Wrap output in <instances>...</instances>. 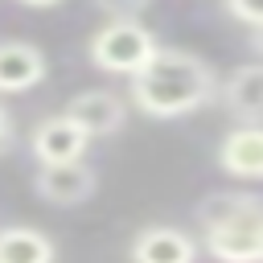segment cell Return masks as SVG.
<instances>
[{"label":"cell","mask_w":263,"mask_h":263,"mask_svg":"<svg viewBox=\"0 0 263 263\" xmlns=\"http://www.w3.org/2000/svg\"><path fill=\"white\" fill-rule=\"evenodd\" d=\"M16 4H25V8H58L62 0H16Z\"/></svg>","instance_id":"cell-16"},{"label":"cell","mask_w":263,"mask_h":263,"mask_svg":"<svg viewBox=\"0 0 263 263\" xmlns=\"http://www.w3.org/2000/svg\"><path fill=\"white\" fill-rule=\"evenodd\" d=\"M49 66H45V53L33 45V41H0V95H25L33 90L37 82H45Z\"/></svg>","instance_id":"cell-6"},{"label":"cell","mask_w":263,"mask_h":263,"mask_svg":"<svg viewBox=\"0 0 263 263\" xmlns=\"http://www.w3.org/2000/svg\"><path fill=\"white\" fill-rule=\"evenodd\" d=\"M201 242L218 263H263V197L210 193L197 205Z\"/></svg>","instance_id":"cell-2"},{"label":"cell","mask_w":263,"mask_h":263,"mask_svg":"<svg viewBox=\"0 0 263 263\" xmlns=\"http://www.w3.org/2000/svg\"><path fill=\"white\" fill-rule=\"evenodd\" d=\"M12 140H16V127H12V115H8V107L0 103V152H8V148H12Z\"/></svg>","instance_id":"cell-14"},{"label":"cell","mask_w":263,"mask_h":263,"mask_svg":"<svg viewBox=\"0 0 263 263\" xmlns=\"http://www.w3.org/2000/svg\"><path fill=\"white\" fill-rule=\"evenodd\" d=\"M90 62L107 74H123V78H136L156 53H160V41L156 33L140 21V16H111L86 45Z\"/></svg>","instance_id":"cell-3"},{"label":"cell","mask_w":263,"mask_h":263,"mask_svg":"<svg viewBox=\"0 0 263 263\" xmlns=\"http://www.w3.org/2000/svg\"><path fill=\"white\" fill-rule=\"evenodd\" d=\"M222 107H226V115H234L242 123L263 119V62L230 70V78L222 82Z\"/></svg>","instance_id":"cell-10"},{"label":"cell","mask_w":263,"mask_h":263,"mask_svg":"<svg viewBox=\"0 0 263 263\" xmlns=\"http://www.w3.org/2000/svg\"><path fill=\"white\" fill-rule=\"evenodd\" d=\"M66 115L78 119L90 136H115L127 119V103L115 95V90H78L70 103H66Z\"/></svg>","instance_id":"cell-9"},{"label":"cell","mask_w":263,"mask_h":263,"mask_svg":"<svg viewBox=\"0 0 263 263\" xmlns=\"http://www.w3.org/2000/svg\"><path fill=\"white\" fill-rule=\"evenodd\" d=\"M226 4V12L234 16V21H242V25H263V0H222Z\"/></svg>","instance_id":"cell-12"},{"label":"cell","mask_w":263,"mask_h":263,"mask_svg":"<svg viewBox=\"0 0 263 263\" xmlns=\"http://www.w3.org/2000/svg\"><path fill=\"white\" fill-rule=\"evenodd\" d=\"M152 0H95V8H103L107 16H140Z\"/></svg>","instance_id":"cell-13"},{"label":"cell","mask_w":263,"mask_h":263,"mask_svg":"<svg viewBox=\"0 0 263 263\" xmlns=\"http://www.w3.org/2000/svg\"><path fill=\"white\" fill-rule=\"evenodd\" d=\"M218 168L238 181H263V123H242L218 144Z\"/></svg>","instance_id":"cell-8"},{"label":"cell","mask_w":263,"mask_h":263,"mask_svg":"<svg viewBox=\"0 0 263 263\" xmlns=\"http://www.w3.org/2000/svg\"><path fill=\"white\" fill-rule=\"evenodd\" d=\"M90 140H95V136H90L78 119H70V115L62 111V115H45V119L33 127L29 148H33V156H37V164H66V160H82Z\"/></svg>","instance_id":"cell-4"},{"label":"cell","mask_w":263,"mask_h":263,"mask_svg":"<svg viewBox=\"0 0 263 263\" xmlns=\"http://www.w3.org/2000/svg\"><path fill=\"white\" fill-rule=\"evenodd\" d=\"M247 45H251V49H255V53L263 58V25H255V29H251V37H247Z\"/></svg>","instance_id":"cell-15"},{"label":"cell","mask_w":263,"mask_h":263,"mask_svg":"<svg viewBox=\"0 0 263 263\" xmlns=\"http://www.w3.org/2000/svg\"><path fill=\"white\" fill-rule=\"evenodd\" d=\"M58 247L45 230L33 226H4L0 230V263H53Z\"/></svg>","instance_id":"cell-11"},{"label":"cell","mask_w":263,"mask_h":263,"mask_svg":"<svg viewBox=\"0 0 263 263\" xmlns=\"http://www.w3.org/2000/svg\"><path fill=\"white\" fill-rule=\"evenodd\" d=\"M127 255H132V263H193L197 242H193V234H185L177 226H144V230H136Z\"/></svg>","instance_id":"cell-7"},{"label":"cell","mask_w":263,"mask_h":263,"mask_svg":"<svg viewBox=\"0 0 263 263\" xmlns=\"http://www.w3.org/2000/svg\"><path fill=\"white\" fill-rule=\"evenodd\" d=\"M127 82H132L127 90L132 107L144 111L148 119H181L218 95L214 66L177 45H160V53Z\"/></svg>","instance_id":"cell-1"},{"label":"cell","mask_w":263,"mask_h":263,"mask_svg":"<svg viewBox=\"0 0 263 263\" xmlns=\"http://www.w3.org/2000/svg\"><path fill=\"white\" fill-rule=\"evenodd\" d=\"M99 185V173L86 160H66V164H41L33 173V189L49 205H82Z\"/></svg>","instance_id":"cell-5"}]
</instances>
